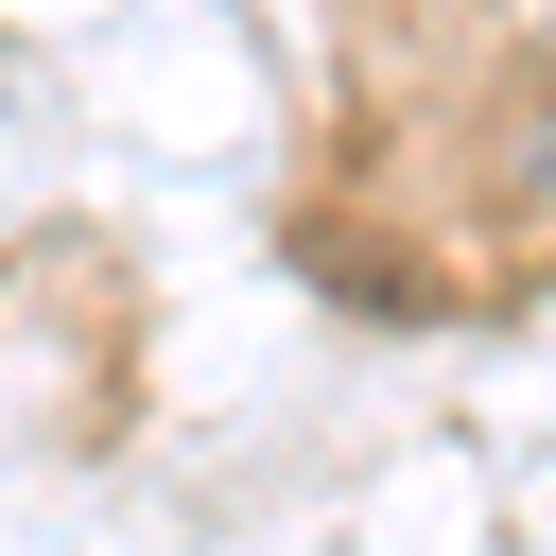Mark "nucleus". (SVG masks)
<instances>
[]
</instances>
